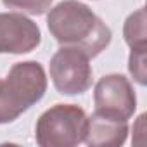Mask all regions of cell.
<instances>
[{
	"instance_id": "1",
	"label": "cell",
	"mask_w": 147,
	"mask_h": 147,
	"mask_svg": "<svg viewBox=\"0 0 147 147\" xmlns=\"http://www.w3.org/2000/svg\"><path fill=\"white\" fill-rule=\"evenodd\" d=\"M47 26L61 47L78 49L90 59L106 50L113 38L109 26L78 0H62L49 9Z\"/></svg>"
},
{
	"instance_id": "2",
	"label": "cell",
	"mask_w": 147,
	"mask_h": 147,
	"mask_svg": "<svg viewBox=\"0 0 147 147\" xmlns=\"http://www.w3.org/2000/svg\"><path fill=\"white\" fill-rule=\"evenodd\" d=\"M47 92L45 69L36 61L16 62L0 80V125L16 121Z\"/></svg>"
},
{
	"instance_id": "3",
	"label": "cell",
	"mask_w": 147,
	"mask_h": 147,
	"mask_svg": "<svg viewBox=\"0 0 147 147\" xmlns=\"http://www.w3.org/2000/svg\"><path fill=\"white\" fill-rule=\"evenodd\" d=\"M87 114L75 104H55L40 114L35 140L40 147H75L83 142Z\"/></svg>"
},
{
	"instance_id": "4",
	"label": "cell",
	"mask_w": 147,
	"mask_h": 147,
	"mask_svg": "<svg viewBox=\"0 0 147 147\" xmlns=\"http://www.w3.org/2000/svg\"><path fill=\"white\" fill-rule=\"evenodd\" d=\"M50 80L62 95H80L92 87L90 57L78 49L61 47L50 59Z\"/></svg>"
},
{
	"instance_id": "5",
	"label": "cell",
	"mask_w": 147,
	"mask_h": 147,
	"mask_svg": "<svg viewBox=\"0 0 147 147\" xmlns=\"http://www.w3.org/2000/svg\"><path fill=\"white\" fill-rule=\"evenodd\" d=\"M94 104L97 113L128 121L137 109V97L128 78L114 73L97 82L94 88Z\"/></svg>"
},
{
	"instance_id": "6",
	"label": "cell",
	"mask_w": 147,
	"mask_h": 147,
	"mask_svg": "<svg viewBox=\"0 0 147 147\" xmlns=\"http://www.w3.org/2000/svg\"><path fill=\"white\" fill-rule=\"evenodd\" d=\"M42 43L35 21L21 12H0V54H28Z\"/></svg>"
},
{
	"instance_id": "7",
	"label": "cell",
	"mask_w": 147,
	"mask_h": 147,
	"mask_svg": "<svg viewBox=\"0 0 147 147\" xmlns=\"http://www.w3.org/2000/svg\"><path fill=\"white\" fill-rule=\"evenodd\" d=\"M128 121L94 111L87 116V130L83 142L90 147H119L126 142Z\"/></svg>"
},
{
	"instance_id": "8",
	"label": "cell",
	"mask_w": 147,
	"mask_h": 147,
	"mask_svg": "<svg viewBox=\"0 0 147 147\" xmlns=\"http://www.w3.org/2000/svg\"><path fill=\"white\" fill-rule=\"evenodd\" d=\"M145 9L140 7L135 12H131L123 26V36L125 42L130 49H137V47H147V30H145Z\"/></svg>"
},
{
	"instance_id": "9",
	"label": "cell",
	"mask_w": 147,
	"mask_h": 147,
	"mask_svg": "<svg viewBox=\"0 0 147 147\" xmlns=\"http://www.w3.org/2000/svg\"><path fill=\"white\" fill-rule=\"evenodd\" d=\"M54 0H2V4L7 9H12L21 14H30V16H42L45 14Z\"/></svg>"
},
{
	"instance_id": "10",
	"label": "cell",
	"mask_w": 147,
	"mask_h": 147,
	"mask_svg": "<svg viewBox=\"0 0 147 147\" xmlns=\"http://www.w3.org/2000/svg\"><path fill=\"white\" fill-rule=\"evenodd\" d=\"M145 59H147V47H137L131 49L130 57H128V71L133 76V80L138 85L147 83V67H145Z\"/></svg>"
}]
</instances>
